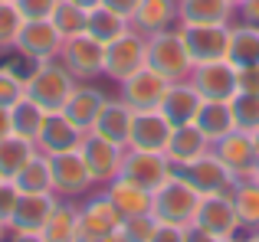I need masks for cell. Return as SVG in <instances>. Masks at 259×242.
Listing matches in <instances>:
<instances>
[{
	"label": "cell",
	"instance_id": "cell-1",
	"mask_svg": "<svg viewBox=\"0 0 259 242\" xmlns=\"http://www.w3.org/2000/svg\"><path fill=\"white\" fill-rule=\"evenodd\" d=\"M76 85H79L76 76L59 59H50V63H36L30 69V76H26V98H33L46 115H53V111L66 108Z\"/></svg>",
	"mask_w": 259,
	"mask_h": 242
},
{
	"label": "cell",
	"instance_id": "cell-2",
	"mask_svg": "<svg viewBox=\"0 0 259 242\" xmlns=\"http://www.w3.org/2000/svg\"><path fill=\"white\" fill-rule=\"evenodd\" d=\"M148 66L154 72H161L171 82H187L190 72H194V59H190L187 46L181 36V23L171 26L164 33H154L148 36Z\"/></svg>",
	"mask_w": 259,
	"mask_h": 242
},
{
	"label": "cell",
	"instance_id": "cell-3",
	"mask_svg": "<svg viewBox=\"0 0 259 242\" xmlns=\"http://www.w3.org/2000/svg\"><path fill=\"white\" fill-rule=\"evenodd\" d=\"M148 66V36L138 33L135 26H128L118 39L105 43V66H102V76L112 79L115 85H121L125 79H132L138 69Z\"/></svg>",
	"mask_w": 259,
	"mask_h": 242
},
{
	"label": "cell",
	"instance_id": "cell-4",
	"mask_svg": "<svg viewBox=\"0 0 259 242\" xmlns=\"http://www.w3.org/2000/svg\"><path fill=\"white\" fill-rule=\"evenodd\" d=\"M197 206H200V193L181 180L174 173L164 187L151 193V213L158 223H171V226H190L197 216Z\"/></svg>",
	"mask_w": 259,
	"mask_h": 242
},
{
	"label": "cell",
	"instance_id": "cell-5",
	"mask_svg": "<svg viewBox=\"0 0 259 242\" xmlns=\"http://www.w3.org/2000/svg\"><path fill=\"white\" fill-rule=\"evenodd\" d=\"M118 177L141 187V190H148V193H154L158 187H164L174 177V164L167 160L164 151H135V147H125Z\"/></svg>",
	"mask_w": 259,
	"mask_h": 242
},
{
	"label": "cell",
	"instance_id": "cell-6",
	"mask_svg": "<svg viewBox=\"0 0 259 242\" xmlns=\"http://www.w3.org/2000/svg\"><path fill=\"white\" fill-rule=\"evenodd\" d=\"M50 170H53V193L63 200H79L89 197L95 187L92 173H89L85 160L79 151H66V154H50Z\"/></svg>",
	"mask_w": 259,
	"mask_h": 242
},
{
	"label": "cell",
	"instance_id": "cell-7",
	"mask_svg": "<svg viewBox=\"0 0 259 242\" xmlns=\"http://www.w3.org/2000/svg\"><path fill=\"white\" fill-rule=\"evenodd\" d=\"M59 63L76 76V82H92L102 76V66H105V46L99 39H92L89 33L63 39V49H59Z\"/></svg>",
	"mask_w": 259,
	"mask_h": 242
},
{
	"label": "cell",
	"instance_id": "cell-8",
	"mask_svg": "<svg viewBox=\"0 0 259 242\" xmlns=\"http://www.w3.org/2000/svg\"><path fill=\"white\" fill-rule=\"evenodd\" d=\"M13 49H17L23 59H30V63H50V59H59L63 36H59V30L53 26L50 17H43V20H23Z\"/></svg>",
	"mask_w": 259,
	"mask_h": 242
},
{
	"label": "cell",
	"instance_id": "cell-9",
	"mask_svg": "<svg viewBox=\"0 0 259 242\" xmlns=\"http://www.w3.org/2000/svg\"><path fill=\"white\" fill-rule=\"evenodd\" d=\"M167 89H171V79H164L151 66H145V69H138L132 79H125L118 85V98L132 111H158L164 95H167Z\"/></svg>",
	"mask_w": 259,
	"mask_h": 242
},
{
	"label": "cell",
	"instance_id": "cell-10",
	"mask_svg": "<svg viewBox=\"0 0 259 242\" xmlns=\"http://www.w3.org/2000/svg\"><path fill=\"white\" fill-rule=\"evenodd\" d=\"M213 154L223 160V167L230 170V177L236 180H253L259 170V154H256V141L246 131H230L227 138L213 141Z\"/></svg>",
	"mask_w": 259,
	"mask_h": 242
},
{
	"label": "cell",
	"instance_id": "cell-11",
	"mask_svg": "<svg viewBox=\"0 0 259 242\" xmlns=\"http://www.w3.org/2000/svg\"><path fill=\"white\" fill-rule=\"evenodd\" d=\"M174 173L181 180H187L200 197H207V193H227L230 187H233V177H230V170L223 167V160L213 154V147H210L207 154H200V157L174 167Z\"/></svg>",
	"mask_w": 259,
	"mask_h": 242
},
{
	"label": "cell",
	"instance_id": "cell-12",
	"mask_svg": "<svg viewBox=\"0 0 259 242\" xmlns=\"http://www.w3.org/2000/svg\"><path fill=\"white\" fill-rule=\"evenodd\" d=\"M187 82L197 89V95H200L203 102H230V98L240 92L236 89V66L230 63V59L194 66Z\"/></svg>",
	"mask_w": 259,
	"mask_h": 242
},
{
	"label": "cell",
	"instance_id": "cell-13",
	"mask_svg": "<svg viewBox=\"0 0 259 242\" xmlns=\"http://www.w3.org/2000/svg\"><path fill=\"white\" fill-rule=\"evenodd\" d=\"M194 226L213 232L217 239L240 236L243 226H240V216H236V206H233L230 190H227V193H207V197H200V206H197Z\"/></svg>",
	"mask_w": 259,
	"mask_h": 242
},
{
	"label": "cell",
	"instance_id": "cell-14",
	"mask_svg": "<svg viewBox=\"0 0 259 242\" xmlns=\"http://www.w3.org/2000/svg\"><path fill=\"white\" fill-rule=\"evenodd\" d=\"M79 154H82L89 173H92L95 187H105L118 177V167H121V157H125V147L121 144H112V141L99 138V134L85 131L82 144H79Z\"/></svg>",
	"mask_w": 259,
	"mask_h": 242
},
{
	"label": "cell",
	"instance_id": "cell-15",
	"mask_svg": "<svg viewBox=\"0 0 259 242\" xmlns=\"http://www.w3.org/2000/svg\"><path fill=\"white\" fill-rule=\"evenodd\" d=\"M184 46H187L194 66L227 59L230 49V23H207V26H181Z\"/></svg>",
	"mask_w": 259,
	"mask_h": 242
},
{
	"label": "cell",
	"instance_id": "cell-16",
	"mask_svg": "<svg viewBox=\"0 0 259 242\" xmlns=\"http://www.w3.org/2000/svg\"><path fill=\"white\" fill-rule=\"evenodd\" d=\"M121 226L118 210L112 206V200L105 197V190H99L95 197H89L85 203H79V226H76V242H89L108 236Z\"/></svg>",
	"mask_w": 259,
	"mask_h": 242
},
{
	"label": "cell",
	"instance_id": "cell-17",
	"mask_svg": "<svg viewBox=\"0 0 259 242\" xmlns=\"http://www.w3.org/2000/svg\"><path fill=\"white\" fill-rule=\"evenodd\" d=\"M56 200V193H20L17 206L7 219V232H43Z\"/></svg>",
	"mask_w": 259,
	"mask_h": 242
},
{
	"label": "cell",
	"instance_id": "cell-18",
	"mask_svg": "<svg viewBox=\"0 0 259 242\" xmlns=\"http://www.w3.org/2000/svg\"><path fill=\"white\" fill-rule=\"evenodd\" d=\"M85 131H79L63 111H53L46 115L43 128H39V138H36V151L43 154H66V151H79Z\"/></svg>",
	"mask_w": 259,
	"mask_h": 242
},
{
	"label": "cell",
	"instance_id": "cell-19",
	"mask_svg": "<svg viewBox=\"0 0 259 242\" xmlns=\"http://www.w3.org/2000/svg\"><path fill=\"white\" fill-rule=\"evenodd\" d=\"M171 131H174V125L161 111H135L128 147H135V151H164Z\"/></svg>",
	"mask_w": 259,
	"mask_h": 242
},
{
	"label": "cell",
	"instance_id": "cell-20",
	"mask_svg": "<svg viewBox=\"0 0 259 242\" xmlns=\"http://www.w3.org/2000/svg\"><path fill=\"white\" fill-rule=\"evenodd\" d=\"M105 102H108V95L99 89V85L79 82L76 89H72L69 102H66L63 115L69 118L79 131H92V125H95V118H99V111H102V105H105Z\"/></svg>",
	"mask_w": 259,
	"mask_h": 242
},
{
	"label": "cell",
	"instance_id": "cell-21",
	"mask_svg": "<svg viewBox=\"0 0 259 242\" xmlns=\"http://www.w3.org/2000/svg\"><path fill=\"white\" fill-rule=\"evenodd\" d=\"M132 121H135V111L128 108L121 98H108V102L102 105V111H99V118H95V125H92V134H99V138L112 141V144L128 147Z\"/></svg>",
	"mask_w": 259,
	"mask_h": 242
},
{
	"label": "cell",
	"instance_id": "cell-22",
	"mask_svg": "<svg viewBox=\"0 0 259 242\" xmlns=\"http://www.w3.org/2000/svg\"><path fill=\"white\" fill-rule=\"evenodd\" d=\"M236 7L230 0H177V23L181 26H207V23H233Z\"/></svg>",
	"mask_w": 259,
	"mask_h": 242
},
{
	"label": "cell",
	"instance_id": "cell-23",
	"mask_svg": "<svg viewBox=\"0 0 259 242\" xmlns=\"http://www.w3.org/2000/svg\"><path fill=\"white\" fill-rule=\"evenodd\" d=\"M210 147H213V144L207 141V134H203L194 121H190V125H181V128H174V131H171L164 154H167V160H171L174 167H181V164H187V160L207 154Z\"/></svg>",
	"mask_w": 259,
	"mask_h": 242
},
{
	"label": "cell",
	"instance_id": "cell-24",
	"mask_svg": "<svg viewBox=\"0 0 259 242\" xmlns=\"http://www.w3.org/2000/svg\"><path fill=\"white\" fill-rule=\"evenodd\" d=\"M200 102L203 98L197 95V89L190 82H171V89H167V95H164V102H161L158 111L171 121L174 128H181V125H190V121L197 118Z\"/></svg>",
	"mask_w": 259,
	"mask_h": 242
},
{
	"label": "cell",
	"instance_id": "cell-25",
	"mask_svg": "<svg viewBox=\"0 0 259 242\" xmlns=\"http://www.w3.org/2000/svg\"><path fill=\"white\" fill-rule=\"evenodd\" d=\"M132 26L145 36L171 30L177 26V0H141L132 17Z\"/></svg>",
	"mask_w": 259,
	"mask_h": 242
},
{
	"label": "cell",
	"instance_id": "cell-26",
	"mask_svg": "<svg viewBox=\"0 0 259 242\" xmlns=\"http://www.w3.org/2000/svg\"><path fill=\"white\" fill-rule=\"evenodd\" d=\"M102 190H105L108 200H112V206L118 210L121 219L151 213V193L141 190V187H135V184H128V180H121V177H115L112 184H105Z\"/></svg>",
	"mask_w": 259,
	"mask_h": 242
},
{
	"label": "cell",
	"instance_id": "cell-27",
	"mask_svg": "<svg viewBox=\"0 0 259 242\" xmlns=\"http://www.w3.org/2000/svg\"><path fill=\"white\" fill-rule=\"evenodd\" d=\"M76 226H79V203L59 197L39 236L46 242H76Z\"/></svg>",
	"mask_w": 259,
	"mask_h": 242
},
{
	"label": "cell",
	"instance_id": "cell-28",
	"mask_svg": "<svg viewBox=\"0 0 259 242\" xmlns=\"http://www.w3.org/2000/svg\"><path fill=\"white\" fill-rule=\"evenodd\" d=\"M194 125L207 134L210 144H213V141H220V138H227L230 131H236V121H233V111H230V102H200Z\"/></svg>",
	"mask_w": 259,
	"mask_h": 242
},
{
	"label": "cell",
	"instance_id": "cell-29",
	"mask_svg": "<svg viewBox=\"0 0 259 242\" xmlns=\"http://www.w3.org/2000/svg\"><path fill=\"white\" fill-rule=\"evenodd\" d=\"M20 193H53V170H50V154L36 151L13 177Z\"/></svg>",
	"mask_w": 259,
	"mask_h": 242
},
{
	"label": "cell",
	"instance_id": "cell-30",
	"mask_svg": "<svg viewBox=\"0 0 259 242\" xmlns=\"http://www.w3.org/2000/svg\"><path fill=\"white\" fill-rule=\"evenodd\" d=\"M227 59L240 69V66L259 63V30L246 23H230V49Z\"/></svg>",
	"mask_w": 259,
	"mask_h": 242
},
{
	"label": "cell",
	"instance_id": "cell-31",
	"mask_svg": "<svg viewBox=\"0 0 259 242\" xmlns=\"http://www.w3.org/2000/svg\"><path fill=\"white\" fill-rule=\"evenodd\" d=\"M230 197H233V206H236L243 232L259 229V184L256 180H236V184L230 187Z\"/></svg>",
	"mask_w": 259,
	"mask_h": 242
},
{
	"label": "cell",
	"instance_id": "cell-32",
	"mask_svg": "<svg viewBox=\"0 0 259 242\" xmlns=\"http://www.w3.org/2000/svg\"><path fill=\"white\" fill-rule=\"evenodd\" d=\"M36 154V144L20 134H7L0 138V180H13L17 170L26 164V160Z\"/></svg>",
	"mask_w": 259,
	"mask_h": 242
},
{
	"label": "cell",
	"instance_id": "cell-33",
	"mask_svg": "<svg viewBox=\"0 0 259 242\" xmlns=\"http://www.w3.org/2000/svg\"><path fill=\"white\" fill-rule=\"evenodd\" d=\"M128 26H132V23H128L125 17H118L115 10H108V7H102V4L92 7V10H89V20H85V33L92 39H99L102 46L112 43V39H118Z\"/></svg>",
	"mask_w": 259,
	"mask_h": 242
},
{
	"label": "cell",
	"instance_id": "cell-34",
	"mask_svg": "<svg viewBox=\"0 0 259 242\" xmlns=\"http://www.w3.org/2000/svg\"><path fill=\"white\" fill-rule=\"evenodd\" d=\"M43 121H46V111L39 108L33 98H20L17 105L10 108V125H13V134H20V138H26V141H33L36 144V138H39V128H43Z\"/></svg>",
	"mask_w": 259,
	"mask_h": 242
},
{
	"label": "cell",
	"instance_id": "cell-35",
	"mask_svg": "<svg viewBox=\"0 0 259 242\" xmlns=\"http://www.w3.org/2000/svg\"><path fill=\"white\" fill-rule=\"evenodd\" d=\"M53 26L59 30V36L69 39V36H79V33H85V20H89V10L79 4H72V0H59L56 7H53L50 13Z\"/></svg>",
	"mask_w": 259,
	"mask_h": 242
},
{
	"label": "cell",
	"instance_id": "cell-36",
	"mask_svg": "<svg viewBox=\"0 0 259 242\" xmlns=\"http://www.w3.org/2000/svg\"><path fill=\"white\" fill-rule=\"evenodd\" d=\"M230 111H233L236 131H246V134L259 131V95L256 92H236L230 98Z\"/></svg>",
	"mask_w": 259,
	"mask_h": 242
},
{
	"label": "cell",
	"instance_id": "cell-37",
	"mask_svg": "<svg viewBox=\"0 0 259 242\" xmlns=\"http://www.w3.org/2000/svg\"><path fill=\"white\" fill-rule=\"evenodd\" d=\"M26 95V76H20L10 63H0V105L13 108Z\"/></svg>",
	"mask_w": 259,
	"mask_h": 242
},
{
	"label": "cell",
	"instance_id": "cell-38",
	"mask_svg": "<svg viewBox=\"0 0 259 242\" xmlns=\"http://www.w3.org/2000/svg\"><path fill=\"white\" fill-rule=\"evenodd\" d=\"M20 26H23V13L17 10V4L0 0V49H13Z\"/></svg>",
	"mask_w": 259,
	"mask_h": 242
},
{
	"label": "cell",
	"instance_id": "cell-39",
	"mask_svg": "<svg viewBox=\"0 0 259 242\" xmlns=\"http://www.w3.org/2000/svg\"><path fill=\"white\" fill-rule=\"evenodd\" d=\"M154 226H158V219H154V213H141V216H128L121 219V236L128 242H148L154 232Z\"/></svg>",
	"mask_w": 259,
	"mask_h": 242
},
{
	"label": "cell",
	"instance_id": "cell-40",
	"mask_svg": "<svg viewBox=\"0 0 259 242\" xmlns=\"http://www.w3.org/2000/svg\"><path fill=\"white\" fill-rule=\"evenodd\" d=\"M13 4L23 13V20H43V17L53 13V7H56L59 0H13Z\"/></svg>",
	"mask_w": 259,
	"mask_h": 242
},
{
	"label": "cell",
	"instance_id": "cell-41",
	"mask_svg": "<svg viewBox=\"0 0 259 242\" xmlns=\"http://www.w3.org/2000/svg\"><path fill=\"white\" fill-rule=\"evenodd\" d=\"M17 200H20V190H17V184L13 180H0V219H10V213H13V206H17Z\"/></svg>",
	"mask_w": 259,
	"mask_h": 242
},
{
	"label": "cell",
	"instance_id": "cell-42",
	"mask_svg": "<svg viewBox=\"0 0 259 242\" xmlns=\"http://www.w3.org/2000/svg\"><path fill=\"white\" fill-rule=\"evenodd\" d=\"M236 89L256 92L259 95V63H249V66H240V69H236Z\"/></svg>",
	"mask_w": 259,
	"mask_h": 242
},
{
	"label": "cell",
	"instance_id": "cell-43",
	"mask_svg": "<svg viewBox=\"0 0 259 242\" xmlns=\"http://www.w3.org/2000/svg\"><path fill=\"white\" fill-rule=\"evenodd\" d=\"M148 242H184V226H171V223H158Z\"/></svg>",
	"mask_w": 259,
	"mask_h": 242
},
{
	"label": "cell",
	"instance_id": "cell-44",
	"mask_svg": "<svg viewBox=\"0 0 259 242\" xmlns=\"http://www.w3.org/2000/svg\"><path fill=\"white\" fill-rule=\"evenodd\" d=\"M236 13H240V23L259 30V0H243V4L236 7Z\"/></svg>",
	"mask_w": 259,
	"mask_h": 242
},
{
	"label": "cell",
	"instance_id": "cell-45",
	"mask_svg": "<svg viewBox=\"0 0 259 242\" xmlns=\"http://www.w3.org/2000/svg\"><path fill=\"white\" fill-rule=\"evenodd\" d=\"M138 4H141V0H102V7L115 10L118 17H125L128 23H132V17H135V10H138Z\"/></svg>",
	"mask_w": 259,
	"mask_h": 242
},
{
	"label": "cell",
	"instance_id": "cell-46",
	"mask_svg": "<svg viewBox=\"0 0 259 242\" xmlns=\"http://www.w3.org/2000/svg\"><path fill=\"white\" fill-rule=\"evenodd\" d=\"M184 242H220L213 236V232H207V229H200V226H184Z\"/></svg>",
	"mask_w": 259,
	"mask_h": 242
},
{
	"label": "cell",
	"instance_id": "cell-47",
	"mask_svg": "<svg viewBox=\"0 0 259 242\" xmlns=\"http://www.w3.org/2000/svg\"><path fill=\"white\" fill-rule=\"evenodd\" d=\"M4 242H46L39 232H7Z\"/></svg>",
	"mask_w": 259,
	"mask_h": 242
},
{
	"label": "cell",
	"instance_id": "cell-48",
	"mask_svg": "<svg viewBox=\"0 0 259 242\" xmlns=\"http://www.w3.org/2000/svg\"><path fill=\"white\" fill-rule=\"evenodd\" d=\"M7 134H13V125H10V108H4V105H0V138H7Z\"/></svg>",
	"mask_w": 259,
	"mask_h": 242
},
{
	"label": "cell",
	"instance_id": "cell-49",
	"mask_svg": "<svg viewBox=\"0 0 259 242\" xmlns=\"http://www.w3.org/2000/svg\"><path fill=\"white\" fill-rule=\"evenodd\" d=\"M72 4H79V7H85V10H92V7H99L102 0H72Z\"/></svg>",
	"mask_w": 259,
	"mask_h": 242
},
{
	"label": "cell",
	"instance_id": "cell-50",
	"mask_svg": "<svg viewBox=\"0 0 259 242\" xmlns=\"http://www.w3.org/2000/svg\"><path fill=\"white\" fill-rule=\"evenodd\" d=\"M220 242H246V232H240V236H230V239H220Z\"/></svg>",
	"mask_w": 259,
	"mask_h": 242
},
{
	"label": "cell",
	"instance_id": "cell-51",
	"mask_svg": "<svg viewBox=\"0 0 259 242\" xmlns=\"http://www.w3.org/2000/svg\"><path fill=\"white\" fill-rule=\"evenodd\" d=\"M246 242H259V229H253V232H246Z\"/></svg>",
	"mask_w": 259,
	"mask_h": 242
},
{
	"label": "cell",
	"instance_id": "cell-52",
	"mask_svg": "<svg viewBox=\"0 0 259 242\" xmlns=\"http://www.w3.org/2000/svg\"><path fill=\"white\" fill-rule=\"evenodd\" d=\"M4 239H7V223L0 219V242H4Z\"/></svg>",
	"mask_w": 259,
	"mask_h": 242
},
{
	"label": "cell",
	"instance_id": "cell-53",
	"mask_svg": "<svg viewBox=\"0 0 259 242\" xmlns=\"http://www.w3.org/2000/svg\"><path fill=\"white\" fill-rule=\"evenodd\" d=\"M253 141H256V154H259V131H256V134H253Z\"/></svg>",
	"mask_w": 259,
	"mask_h": 242
},
{
	"label": "cell",
	"instance_id": "cell-54",
	"mask_svg": "<svg viewBox=\"0 0 259 242\" xmlns=\"http://www.w3.org/2000/svg\"><path fill=\"white\" fill-rule=\"evenodd\" d=\"M230 4H233V7H240V4H243V0H230Z\"/></svg>",
	"mask_w": 259,
	"mask_h": 242
},
{
	"label": "cell",
	"instance_id": "cell-55",
	"mask_svg": "<svg viewBox=\"0 0 259 242\" xmlns=\"http://www.w3.org/2000/svg\"><path fill=\"white\" fill-rule=\"evenodd\" d=\"M253 180H256V184H259V170H256V177H253Z\"/></svg>",
	"mask_w": 259,
	"mask_h": 242
}]
</instances>
